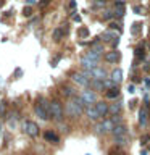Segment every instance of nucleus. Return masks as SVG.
Instances as JSON below:
<instances>
[{"label": "nucleus", "mask_w": 150, "mask_h": 155, "mask_svg": "<svg viewBox=\"0 0 150 155\" xmlns=\"http://www.w3.org/2000/svg\"><path fill=\"white\" fill-rule=\"evenodd\" d=\"M103 86H105V89H111V87H116V84L111 79H105L103 81Z\"/></svg>", "instance_id": "b1692460"}, {"label": "nucleus", "mask_w": 150, "mask_h": 155, "mask_svg": "<svg viewBox=\"0 0 150 155\" xmlns=\"http://www.w3.org/2000/svg\"><path fill=\"white\" fill-rule=\"evenodd\" d=\"M87 34H89V31H87L86 28H84V29H79V36H84V37H86Z\"/></svg>", "instance_id": "f704fd0d"}, {"label": "nucleus", "mask_w": 150, "mask_h": 155, "mask_svg": "<svg viewBox=\"0 0 150 155\" xmlns=\"http://www.w3.org/2000/svg\"><path fill=\"white\" fill-rule=\"evenodd\" d=\"M111 134H113L115 137H118V136H126V134H128V128H126L124 124H115Z\"/></svg>", "instance_id": "9b49d317"}, {"label": "nucleus", "mask_w": 150, "mask_h": 155, "mask_svg": "<svg viewBox=\"0 0 150 155\" xmlns=\"http://www.w3.org/2000/svg\"><path fill=\"white\" fill-rule=\"evenodd\" d=\"M102 128H103L105 134H106V133H111V131H113V128H115V121L111 120V118L103 120V121H102Z\"/></svg>", "instance_id": "ddd939ff"}, {"label": "nucleus", "mask_w": 150, "mask_h": 155, "mask_svg": "<svg viewBox=\"0 0 150 155\" xmlns=\"http://www.w3.org/2000/svg\"><path fill=\"white\" fill-rule=\"evenodd\" d=\"M48 3H50V0H41V2H39V5H41L42 8H44V7H47Z\"/></svg>", "instance_id": "72a5a7b5"}, {"label": "nucleus", "mask_w": 150, "mask_h": 155, "mask_svg": "<svg viewBox=\"0 0 150 155\" xmlns=\"http://www.w3.org/2000/svg\"><path fill=\"white\" fill-rule=\"evenodd\" d=\"M82 100H84V104L87 107H90V105H94L95 102H97V97L94 94V91H82V94L79 95Z\"/></svg>", "instance_id": "39448f33"}, {"label": "nucleus", "mask_w": 150, "mask_h": 155, "mask_svg": "<svg viewBox=\"0 0 150 155\" xmlns=\"http://www.w3.org/2000/svg\"><path fill=\"white\" fill-rule=\"evenodd\" d=\"M121 108H123V104H121V102L110 104V105H108V113H111V115H119Z\"/></svg>", "instance_id": "4468645a"}, {"label": "nucleus", "mask_w": 150, "mask_h": 155, "mask_svg": "<svg viewBox=\"0 0 150 155\" xmlns=\"http://www.w3.org/2000/svg\"><path fill=\"white\" fill-rule=\"evenodd\" d=\"M139 29H140V24H139V23L132 24V32H134V34H135V32H139Z\"/></svg>", "instance_id": "2f4dec72"}, {"label": "nucleus", "mask_w": 150, "mask_h": 155, "mask_svg": "<svg viewBox=\"0 0 150 155\" xmlns=\"http://www.w3.org/2000/svg\"><path fill=\"white\" fill-rule=\"evenodd\" d=\"M105 60L108 63H118L121 60V53L118 50H111L108 53H105Z\"/></svg>", "instance_id": "1a4fd4ad"}, {"label": "nucleus", "mask_w": 150, "mask_h": 155, "mask_svg": "<svg viewBox=\"0 0 150 155\" xmlns=\"http://www.w3.org/2000/svg\"><path fill=\"white\" fill-rule=\"evenodd\" d=\"M71 79L74 81L76 84L82 86V87H87V86L90 84V79H89V78H87V76L84 74V71H82V73H73Z\"/></svg>", "instance_id": "20e7f679"}, {"label": "nucleus", "mask_w": 150, "mask_h": 155, "mask_svg": "<svg viewBox=\"0 0 150 155\" xmlns=\"http://www.w3.org/2000/svg\"><path fill=\"white\" fill-rule=\"evenodd\" d=\"M84 105L86 104L81 97H74V99L70 100L65 105V113L70 116V118H77V116H81L82 111H84Z\"/></svg>", "instance_id": "f257e3e1"}, {"label": "nucleus", "mask_w": 150, "mask_h": 155, "mask_svg": "<svg viewBox=\"0 0 150 155\" xmlns=\"http://www.w3.org/2000/svg\"><path fill=\"white\" fill-rule=\"evenodd\" d=\"M102 50H103V47H102V45H97V44H95L94 47H92V52H97V53H100Z\"/></svg>", "instance_id": "c756f323"}, {"label": "nucleus", "mask_w": 150, "mask_h": 155, "mask_svg": "<svg viewBox=\"0 0 150 155\" xmlns=\"http://www.w3.org/2000/svg\"><path fill=\"white\" fill-rule=\"evenodd\" d=\"M23 129H24V133L28 136H31V137H37L39 136V126L34 123V121H24Z\"/></svg>", "instance_id": "7ed1b4c3"}, {"label": "nucleus", "mask_w": 150, "mask_h": 155, "mask_svg": "<svg viewBox=\"0 0 150 155\" xmlns=\"http://www.w3.org/2000/svg\"><path fill=\"white\" fill-rule=\"evenodd\" d=\"M44 137H45L47 140H52V142H58V136H57V134H53V133H50V131H47Z\"/></svg>", "instance_id": "4be33fe9"}, {"label": "nucleus", "mask_w": 150, "mask_h": 155, "mask_svg": "<svg viewBox=\"0 0 150 155\" xmlns=\"http://www.w3.org/2000/svg\"><path fill=\"white\" fill-rule=\"evenodd\" d=\"M34 3H36V0H28V5H29V7H31V5H34Z\"/></svg>", "instance_id": "e433bc0d"}, {"label": "nucleus", "mask_w": 150, "mask_h": 155, "mask_svg": "<svg viewBox=\"0 0 150 155\" xmlns=\"http://www.w3.org/2000/svg\"><path fill=\"white\" fill-rule=\"evenodd\" d=\"M105 95H106V99H116V97L119 95L118 87H111V89H108V91L105 92Z\"/></svg>", "instance_id": "f3484780"}, {"label": "nucleus", "mask_w": 150, "mask_h": 155, "mask_svg": "<svg viewBox=\"0 0 150 155\" xmlns=\"http://www.w3.org/2000/svg\"><path fill=\"white\" fill-rule=\"evenodd\" d=\"M102 37H103V41H110V39H116V37H118V34H115L111 31H106V32L102 34Z\"/></svg>", "instance_id": "aec40b11"}, {"label": "nucleus", "mask_w": 150, "mask_h": 155, "mask_svg": "<svg viewBox=\"0 0 150 155\" xmlns=\"http://www.w3.org/2000/svg\"><path fill=\"white\" fill-rule=\"evenodd\" d=\"M63 36H65V29H55V31H53V39H55V41H60Z\"/></svg>", "instance_id": "412c9836"}, {"label": "nucleus", "mask_w": 150, "mask_h": 155, "mask_svg": "<svg viewBox=\"0 0 150 155\" xmlns=\"http://www.w3.org/2000/svg\"><path fill=\"white\" fill-rule=\"evenodd\" d=\"M23 15H24V16H31V15H32V8L29 7V5H28V7H24V10H23Z\"/></svg>", "instance_id": "bb28decb"}, {"label": "nucleus", "mask_w": 150, "mask_h": 155, "mask_svg": "<svg viewBox=\"0 0 150 155\" xmlns=\"http://www.w3.org/2000/svg\"><path fill=\"white\" fill-rule=\"evenodd\" d=\"M113 16H115V13H113V12H106V13H105L102 18H103V19H111Z\"/></svg>", "instance_id": "c85d7f7f"}, {"label": "nucleus", "mask_w": 150, "mask_h": 155, "mask_svg": "<svg viewBox=\"0 0 150 155\" xmlns=\"http://www.w3.org/2000/svg\"><path fill=\"white\" fill-rule=\"evenodd\" d=\"M110 29H116V31H121V28H119V24H118V23H111V24H110Z\"/></svg>", "instance_id": "7c9ffc66"}, {"label": "nucleus", "mask_w": 150, "mask_h": 155, "mask_svg": "<svg viewBox=\"0 0 150 155\" xmlns=\"http://www.w3.org/2000/svg\"><path fill=\"white\" fill-rule=\"evenodd\" d=\"M34 111H36V115L41 120H50V113H48V110L42 104H36V105H34Z\"/></svg>", "instance_id": "423d86ee"}, {"label": "nucleus", "mask_w": 150, "mask_h": 155, "mask_svg": "<svg viewBox=\"0 0 150 155\" xmlns=\"http://www.w3.org/2000/svg\"><path fill=\"white\" fill-rule=\"evenodd\" d=\"M94 131H95V134H99V136H102V134H105V131H103V128H102V123H99V124H95V128H94Z\"/></svg>", "instance_id": "393cba45"}, {"label": "nucleus", "mask_w": 150, "mask_h": 155, "mask_svg": "<svg viewBox=\"0 0 150 155\" xmlns=\"http://www.w3.org/2000/svg\"><path fill=\"white\" fill-rule=\"evenodd\" d=\"M94 107L97 108V111L100 113V116H106V115H108V104H105V102H97Z\"/></svg>", "instance_id": "f8f14e48"}, {"label": "nucleus", "mask_w": 150, "mask_h": 155, "mask_svg": "<svg viewBox=\"0 0 150 155\" xmlns=\"http://www.w3.org/2000/svg\"><path fill=\"white\" fill-rule=\"evenodd\" d=\"M87 58H90V60H95V61H99V58H100V53H97V52H89V53H87V55H86Z\"/></svg>", "instance_id": "5701e85b"}, {"label": "nucleus", "mask_w": 150, "mask_h": 155, "mask_svg": "<svg viewBox=\"0 0 150 155\" xmlns=\"http://www.w3.org/2000/svg\"><path fill=\"white\" fill-rule=\"evenodd\" d=\"M108 155H124V152L121 150V147H118V145H116V147H111V149L108 150Z\"/></svg>", "instance_id": "6ab92c4d"}, {"label": "nucleus", "mask_w": 150, "mask_h": 155, "mask_svg": "<svg viewBox=\"0 0 150 155\" xmlns=\"http://www.w3.org/2000/svg\"><path fill=\"white\" fill-rule=\"evenodd\" d=\"M63 94L65 95H74V89H73V87H65V91H63Z\"/></svg>", "instance_id": "a878e982"}, {"label": "nucleus", "mask_w": 150, "mask_h": 155, "mask_svg": "<svg viewBox=\"0 0 150 155\" xmlns=\"http://www.w3.org/2000/svg\"><path fill=\"white\" fill-rule=\"evenodd\" d=\"M0 111H2V113L5 111V105H3V104H0Z\"/></svg>", "instance_id": "4c0bfd02"}, {"label": "nucleus", "mask_w": 150, "mask_h": 155, "mask_svg": "<svg viewBox=\"0 0 150 155\" xmlns=\"http://www.w3.org/2000/svg\"><path fill=\"white\" fill-rule=\"evenodd\" d=\"M111 81H113L115 84H118V82L123 81V71H121L119 68L113 70V73H111Z\"/></svg>", "instance_id": "2eb2a0df"}, {"label": "nucleus", "mask_w": 150, "mask_h": 155, "mask_svg": "<svg viewBox=\"0 0 150 155\" xmlns=\"http://www.w3.org/2000/svg\"><path fill=\"white\" fill-rule=\"evenodd\" d=\"M81 65H82V68H84L86 71H92V70L97 66V61H95V60H90V58H87V57H84V58L81 60Z\"/></svg>", "instance_id": "9d476101"}, {"label": "nucleus", "mask_w": 150, "mask_h": 155, "mask_svg": "<svg viewBox=\"0 0 150 155\" xmlns=\"http://www.w3.org/2000/svg\"><path fill=\"white\" fill-rule=\"evenodd\" d=\"M115 142H116V145H118V147H121V145H124V144H128V134L115 137Z\"/></svg>", "instance_id": "a211bd4d"}, {"label": "nucleus", "mask_w": 150, "mask_h": 155, "mask_svg": "<svg viewBox=\"0 0 150 155\" xmlns=\"http://www.w3.org/2000/svg\"><path fill=\"white\" fill-rule=\"evenodd\" d=\"M128 91L131 92V94H132V92H135V87H134V84H131V86L128 87Z\"/></svg>", "instance_id": "c9c22d12"}, {"label": "nucleus", "mask_w": 150, "mask_h": 155, "mask_svg": "<svg viewBox=\"0 0 150 155\" xmlns=\"http://www.w3.org/2000/svg\"><path fill=\"white\" fill-rule=\"evenodd\" d=\"M145 84H147V86H150V79H145Z\"/></svg>", "instance_id": "58836bf2"}, {"label": "nucleus", "mask_w": 150, "mask_h": 155, "mask_svg": "<svg viewBox=\"0 0 150 155\" xmlns=\"http://www.w3.org/2000/svg\"><path fill=\"white\" fill-rule=\"evenodd\" d=\"M90 74H92L94 79H99V81H105L106 79V71L102 70V68H99V66H95L94 70L90 71Z\"/></svg>", "instance_id": "6e6552de"}, {"label": "nucleus", "mask_w": 150, "mask_h": 155, "mask_svg": "<svg viewBox=\"0 0 150 155\" xmlns=\"http://www.w3.org/2000/svg\"><path fill=\"white\" fill-rule=\"evenodd\" d=\"M105 3H106V0H94V5H99V7H102Z\"/></svg>", "instance_id": "473e14b6"}, {"label": "nucleus", "mask_w": 150, "mask_h": 155, "mask_svg": "<svg viewBox=\"0 0 150 155\" xmlns=\"http://www.w3.org/2000/svg\"><path fill=\"white\" fill-rule=\"evenodd\" d=\"M139 123L142 128L147 126V110L145 108H140V113H139Z\"/></svg>", "instance_id": "dca6fc26"}, {"label": "nucleus", "mask_w": 150, "mask_h": 155, "mask_svg": "<svg viewBox=\"0 0 150 155\" xmlns=\"http://www.w3.org/2000/svg\"><path fill=\"white\" fill-rule=\"evenodd\" d=\"M86 115H87V118L89 120H92V121H97V120H100L102 116H100V113L97 111V108L94 105H90V107H87L86 108Z\"/></svg>", "instance_id": "0eeeda50"}, {"label": "nucleus", "mask_w": 150, "mask_h": 155, "mask_svg": "<svg viewBox=\"0 0 150 155\" xmlns=\"http://www.w3.org/2000/svg\"><path fill=\"white\" fill-rule=\"evenodd\" d=\"M132 10H134V13H137V15H144V13H142V12H144V8L140 7V5H134V8H132Z\"/></svg>", "instance_id": "cd10ccee"}, {"label": "nucleus", "mask_w": 150, "mask_h": 155, "mask_svg": "<svg viewBox=\"0 0 150 155\" xmlns=\"http://www.w3.org/2000/svg\"><path fill=\"white\" fill-rule=\"evenodd\" d=\"M50 118H55L57 121H60L63 118V107L60 102L57 100L50 102Z\"/></svg>", "instance_id": "f03ea898"}]
</instances>
